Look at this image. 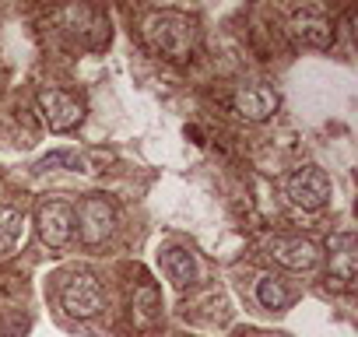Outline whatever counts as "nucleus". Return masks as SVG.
<instances>
[{"label": "nucleus", "instance_id": "obj_4", "mask_svg": "<svg viewBox=\"0 0 358 337\" xmlns=\"http://www.w3.org/2000/svg\"><path fill=\"white\" fill-rule=\"evenodd\" d=\"M113 222H116V215H113V204H109L106 197H85V201L78 204L74 225H78V236H81L85 246L106 243L109 232H113Z\"/></svg>", "mask_w": 358, "mask_h": 337}, {"label": "nucleus", "instance_id": "obj_10", "mask_svg": "<svg viewBox=\"0 0 358 337\" xmlns=\"http://www.w3.org/2000/svg\"><path fill=\"white\" fill-rule=\"evenodd\" d=\"M292 39L302 43V46H313V50H330L334 46V25L316 11H302V15L292 18Z\"/></svg>", "mask_w": 358, "mask_h": 337}, {"label": "nucleus", "instance_id": "obj_15", "mask_svg": "<svg viewBox=\"0 0 358 337\" xmlns=\"http://www.w3.org/2000/svg\"><path fill=\"white\" fill-rule=\"evenodd\" d=\"M134 309H141L144 320L155 316V309H158V295H155L151 285H141V288H137V295H134Z\"/></svg>", "mask_w": 358, "mask_h": 337}, {"label": "nucleus", "instance_id": "obj_7", "mask_svg": "<svg viewBox=\"0 0 358 337\" xmlns=\"http://www.w3.org/2000/svg\"><path fill=\"white\" fill-rule=\"evenodd\" d=\"M39 113H43V120L50 123V130H57V134H67V130H74L78 123H81V102L74 99V95H67V92H60V88H46V92H39Z\"/></svg>", "mask_w": 358, "mask_h": 337}, {"label": "nucleus", "instance_id": "obj_8", "mask_svg": "<svg viewBox=\"0 0 358 337\" xmlns=\"http://www.w3.org/2000/svg\"><path fill=\"white\" fill-rule=\"evenodd\" d=\"M271 257L288 267V271H313L320 264V246L313 239H302V236H274L271 239Z\"/></svg>", "mask_w": 358, "mask_h": 337}, {"label": "nucleus", "instance_id": "obj_1", "mask_svg": "<svg viewBox=\"0 0 358 337\" xmlns=\"http://www.w3.org/2000/svg\"><path fill=\"white\" fill-rule=\"evenodd\" d=\"M144 39L148 46L165 57V60H187L190 50H194V25L183 18V15H176V11H158L144 22Z\"/></svg>", "mask_w": 358, "mask_h": 337}, {"label": "nucleus", "instance_id": "obj_6", "mask_svg": "<svg viewBox=\"0 0 358 337\" xmlns=\"http://www.w3.org/2000/svg\"><path fill=\"white\" fill-rule=\"evenodd\" d=\"M36 225H39L43 243L53 246V250H60V246H67L71 236H74V208H71L67 201H46V204H39V211H36Z\"/></svg>", "mask_w": 358, "mask_h": 337}, {"label": "nucleus", "instance_id": "obj_3", "mask_svg": "<svg viewBox=\"0 0 358 337\" xmlns=\"http://www.w3.org/2000/svg\"><path fill=\"white\" fill-rule=\"evenodd\" d=\"M60 302H64L67 316H74V320H92V316H99V313L106 309V292H102V285H99L92 274H74V278L64 285Z\"/></svg>", "mask_w": 358, "mask_h": 337}, {"label": "nucleus", "instance_id": "obj_5", "mask_svg": "<svg viewBox=\"0 0 358 337\" xmlns=\"http://www.w3.org/2000/svg\"><path fill=\"white\" fill-rule=\"evenodd\" d=\"M327 250H330L327 281L334 288H351L355 278H358V239H355V232H334L327 239Z\"/></svg>", "mask_w": 358, "mask_h": 337}, {"label": "nucleus", "instance_id": "obj_12", "mask_svg": "<svg viewBox=\"0 0 358 337\" xmlns=\"http://www.w3.org/2000/svg\"><path fill=\"white\" fill-rule=\"evenodd\" d=\"M22 239H25V215L0 204V257L15 253L22 246Z\"/></svg>", "mask_w": 358, "mask_h": 337}, {"label": "nucleus", "instance_id": "obj_13", "mask_svg": "<svg viewBox=\"0 0 358 337\" xmlns=\"http://www.w3.org/2000/svg\"><path fill=\"white\" fill-rule=\"evenodd\" d=\"M257 302H260L264 309H271V313H281V309L292 306V292L285 288L281 278L264 274V278H257Z\"/></svg>", "mask_w": 358, "mask_h": 337}, {"label": "nucleus", "instance_id": "obj_9", "mask_svg": "<svg viewBox=\"0 0 358 337\" xmlns=\"http://www.w3.org/2000/svg\"><path fill=\"white\" fill-rule=\"evenodd\" d=\"M278 109V92L267 88V85H246L236 92V113L250 123H264L271 120Z\"/></svg>", "mask_w": 358, "mask_h": 337}, {"label": "nucleus", "instance_id": "obj_2", "mask_svg": "<svg viewBox=\"0 0 358 337\" xmlns=\"http://www.w3.org/2000/svg\"><path fill=\"white\" fill-rule=\"evenodd\" d=\"M288 201L302 211H320L327 201H330V180L320 165H302L292 173L288 180Z\"/></svg>", "mask_w": 358, "mask_h": 337}, {"label": "nucleus", "instance_id": "obj_14", "mask_svg": "<svg viewBox=\"0 0 358 337\" xmlns=\"http://www.w3.org/2000/svg\"><path fill=\"white\" fill-rule=\"evenodd\" d=\"M39 173H50V168H71V173H88V162L78 151H50L46 158L36 162Z\"/></svg>", "mask_w": 358, "mask_h": 337}, {"label": "nucleus", "instance_id": "obj_11", "mask_svg": "<svg viewBox=\"0 0 358 337\" xmlns=\"http://www.w3.org/2000/svg\"><path fill=\"white\" fill-rule=\"evenodd\" d=\"M158 257H162V267H165V274L176 288H187V285L197 281L201 267H197V257L187 246H165Z\"/></svg>", "mask_w": 358, "mask_h": 337}]
</instances>
